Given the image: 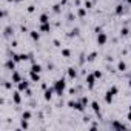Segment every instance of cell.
Masks as SVG:
<instances>
[{"label": "cell", "instance_id": "1", "mask_svg": "<svg viewBox=\"0 0 131 131\" xmlns=\"http://www.w3.org/2000/svg\"><path fill=\"white\" fill-rule=\"evenodd\" d=\"M54 91H56V94L57 96H63V91H65V88H67V82H65V79H57L56 82H54Z\"/></svg>", "mask_w": 131, "mask_h": 131}, {"label": "cell", "instance_id": "2", "mask_svg": "<svg viewBox=\"0 0 131 131\" xmlns=\"http://www.w3.org/2000/svg\"><path fill=\"white\" fill-rule=\"evenodd\" d=\"M68 106L73 108V110H76V111H79V113H83V111H85V106L82 105L80 100H79V102H76V100H70V102H68Z\"/></svg>", "mask_w": 131, "mask_h": 131}, {"label": "cell", "instance_id": "3", "mask_svg": "<svg viewBox=\"0 0 131 131\" xmlns=\"http://www.w3.org/2000/svg\"><path fill=\"white\" fill-rule=\"evenodd\" d=\"M106 40H108V36L103 32V31H100V32H97V45H105L106 43Z\"/></svg>", "mask_w": 131, "mask_h": 131}, {"label": "cell", "instance_id": "4", "mask_svg": "<svg viewBox=\"0 0 131 131\" xmlns=\"http://www.w3.org/2000/svg\"><path fill=\"white\" fill-rule=\"evenodd\" d=\"M86 85H88V88L90 90H93L94 88V83H96V76L94 74H86Z\"/></svg>", "mask_w": 131, "mask_h": 131}, {"label": "cell", "instance_id": "5", "mask_svg": "<svg viewBox=\"0 0 131 131\" xmlns=\"http://www.w3.org/2000/svg\"><path fill=\"white\" fill-rule=\"evenodd\" d=\"M28 88H29V82H28V80H23V79H22V80H20V82L17 83V90H19L20 93L26 91Z\"/></svg>", "mask_w": 131, "mask_h": 131}, {"label": "cell", "instance_id": "6", "mask_svg": "<svg viewBox=\"0 0 131 131\" xmlns=\"http://www.w3.org/2000/svg\"><path fill=\"white\" fill-rule=\"evenodd\" d=\"M13 100H14L16 105H20V103H22V96H20V91H19V90L13 93Z\"/></svg>", "mask_w": 131, "mask_h": 131}, {"label": "cell", "instance_id": "7", "mask_svg": "<svg viewBox=\"0 0 131 131\" xmlns=\"http://www.w3.org/2000/svg\"><path fill=\"white\" fill-rule=\"evenodd\" d=\"M111 128H114V129H126V125L114 120V122H111Z\"/></svg>", "mask_w": 131, "mask_h": 131}, {"label": "cell", "instance_id": "8", "mask_svg": "<svg viewBox=\"0 0 131 131\" xmlns=\"http://www.w3.org/2000/svg\"><path fill=\"white\" fill-rule=\"evenodd\" d=\"M5 67H6L8 70H11V71H14V70H16V62H14V59H13V57L6 60V63H5Z\"/></svg>", "mask_w": 131, "mask_h": 131}, {"label": "cell", "instance_id": "9", "mask_svg": "<svg viewBox=\"0 0 131 131\" xmlns=\"http://www.w3.org/2000/svg\"><path fill=\"white\" fill-rule=\"evenodd\" d=\"M52 93H56V91H54V86H52V88H46V90H45V96H43L45 100H51Z\"/></svg>", "mask_w": 131, "mask_h": 131}, {"label": "cell", "instance_id": "10", "mask_svg": "<svg viewBox=\"0 0 131 131\" xmlns=\"http://www.w3.org/2000/svg\"><path fill=\"white\" fill-rule=\"evenodd\" d=\"M11 80H13V83H19L20 80H22V76L17 73V71H13V76H11Z\"/></svg>", "mask_w": 131, "mask_h": 131}, {"label": "cell", "instance_id": "11", "mask_svg": "<svg viewBox=\"0 0 131 131\" xmlns=\"http://www.w3.org/2000/svg\"><path fill=\"white\" fill-rule=\"evenodd\" d=\"M29 79L32 82H40V73H34V71H29Z\"/></svg>", "mask_w": 131, "mask_h": 131}, {"label": "cell", "instance_id": "12", "mask_svg": "<svg viewBox=\"0 0 131 131\" xmlns=\"http://www.w3.org/2000/svg\"><path fill=\"white\" fill-rule=\"evenodd\" d=\"M29 71H34V73H40V71H42V65H39V63L32 62V65H31V70H29Z\"/></svg>", "mask_w": 131, "mask_h": 131}, {"label": "cell", "instance_id": "13", "mask_svg": "<svg viewBox=\"0 0 131 131\" xmlns=\"http://www.w3.org/2000/svg\"><path fill=\"white\" fill-rule=\"evenodd\" d=\"M40 31H42V32H49V31H51L49 22H48V23H40Z\"/></svg>", "mask_w": 131, "mask_h": 131}, {"label": "cell", "instance_id": "14", "mask_svg": "<svg viewBox=\"0 0 131 131\" xmlns=\"http://www.w3.org/2000/svg\"><path fill=\"white\" fill-rule=\"evenodd\" d=\"M29 37H31L34 42H39V40H40V34H39L37 31H29Z\"/></svg>", "mask_w": 131, "mask_h": 131}, {"label": "cell", "instance_id": "15", "mask_svg": "<svg viewBox=\"0 0 131 131\" xmlns=\"http://www.w3.org/2000/svg\"><path fill=\"white\" fill-rule=\"evenodd\" d=\"M117 70H119V71H122V73H123V71H126V63H125L123 60H120V62L117 63Z\"/></svg>", "mask_w": 131, "mask_h": 131}, {"label": "cell", "instance_id": "16", "mask_svg": "<svg viewBox=\"0 0 131 131\" xmlns=\"http://www.w3.org/2000/svg\"><path fill=\"white\" fill-rule=\"evenodd\" d=\"M113 100H114V96H113L111 93H108V91H106V94H105V102L110 105V103H113Z\"/></svg>", "mask_w": 131, "mask_h": 131}, {"label": "cell", "instance_id": "17", "mask_svg": "<svg viewBox=\"0 0 131 131\" xmlns=\"http://www.w3.org/2000/svg\"><path fill=\"white\" fill-rule=\"evenodd\" d=\"M123 11H125L123 5H117L116 6V16H123Z\"/></svg>", "mask_w": 131, "mask_h": 131}, {"label": "cell", "instance_id": "18", "mask_svg": "<svg viewBox=\"0 0 131 131\" xmlns=\"http://www.w3.org/2000/svg\"><path fill=\"white\" fill-rule=\"evenodd\" d=\"M39 22H40V23H48V22H49V17H48V14H45V13H43V14L39 17Z\"/></svg>", "mask_w": 131, "mask_h": 131}, {"label": "cell", "instance_id": "19", "mask_svg": "<svg viewBox=\"0 0 131 131\" xmlns=\"http://www.w3.org/2000/svg\"><path fill=\"white\" fill-rule=\"evenodd\" d=\"M76 76H77V71L74 68H68V77L70 79H76Z\"/></svg>", "mask_w": 131, "mask_h": 131}, {"label": "cell", "instance_id": "20", "mask_svg": "<svg viewBox=\"0 0 131 131\" xmlns=\"http://www.w3.org/2000/svg\"><path fill=\"white\" fill-rule=\"evenodd\" d=\"M91 108H93V111H94L96 114H100V106H99L97 102H93V103H91Z\"/></svg>", "mask_w": 131, "mask_h": 131}, {"label": "cell", "instance_id": "21", "mask_svg": "<svg viewBox=\"0 0 131 131\" xmlns=\"http://www.w3.org/2000/svg\"><path fill=\"white\" fill-rule=\"evenodd\" d=\"M77 16H79V17H85V16H86V8H85V6H83V8H79V9H77Z\"/></svg>", "mask_w": 131, "mask_h": 131}, {"label": "cell", "instance_id": "22", "mask_svg": "<svg viewBox=\"0 0 131 131\" xmlns=\"http://www.w3.org/2000/svg\"><path fill=\"white\" fill-rule=\"evenodd\" d=\"M62 56H63V57H70V56H71V49L63 48V49H62Z\"/></svg>", "mask_w": 131, "mask_h": 131}, {"label": "cell", "instance_id": "23", "mask_svg": "<svg viewBox=\"0 0 131 131\" xmlns=\"http://www.w3.org/2000/svg\"><path fill=\"white\" fill-rule=\"evenodd\" d=\"M22 119H25V120H29V119H31V111H23V114H22Z\"/></svg>", "mask_w": 131, "mask_h": 131}, {"label": "cell", "instance_id": "24", "mask_svg": "<svg viewBox=\"0 0 131 131\" xmlns=\"http://www.w3.org/2000/svg\"><path fill=\"white\" fill-rule=\"evenodd\" d=\"M96 57H97V54H96V52H91V54L86 57V60H88V62H94V60H96Z\"/></svg>", "mask_w": 131, "mask_h": 131}, {"label": "cell", "instance_id": "25", "mask_svg": "<svg viewBox=\"0 0 131 131\" xmlns=\"http://www.w3.org/2000/svg\"><path fill=\"white\" fill-rule=\"evenodd\" d=\"M128 34H129V29H128V28H122V29H120V36H122V37H125V36H128Z\"/></svg>", "mask_w": 131, "mask_h": 131}, {"label": "cell", "instance_id": "26", "mask_svg": "<svg viewBox=\"0 0 131 131\" xmlns=\"http://www.w3.org/2000/svg\"><path fill=\"white\" fill-rule=\"evenodd\" d=\"M93 3H94V2H91V0H85V8H86V9H91V8H93Z\"/></svg>", "mask_w": 131, "mask_h": 131}, {"label": "cell", "instance_id": "27", "mask_svg": "<svg viewBox=\"0 0 131 131\" xmlns=\"http://www.w3.org/2000/svg\"><path fill=\"white\" fill-rule=\"evenodd\" d=\"M60 8H62V3H57V5H54V6H52V9H54V13H57V14L60 13Z\"/></svg>", "mask_w": 131, "mask_h": 131}, {"label": "cell", "instance_id": "28", "mask_svg": "<svg viewBox=\"0 0 131 131\" xmlns=\"http://www.w3.org/2000/svg\"><path fill=\"white\" fill-rule=\"evenodd\" d=\"M80 102H82V105H83V106H86V105L90 103V100H88V97H86V96H83V97L80 99Z\"/></svg>", "mask_w": 131, "mask_h": 131}, {"label": "cell", "instance_id": "29", "mask_svg": "<svg viewBox=\"0 0 131 131\" xmlns=\"http://www.w3.org/2000/svg\"><path fill=\"white\" fill-rule=\"evenodd\" d=\"M11 34H13V28H11V26H8V28L5 29V36H6V37H9Z\"/></svg>", "mask_w": 131, "mask_h": 131}, {"label": "cell", "instance_id": "30", "mask_svg": "<svg viewBox=\"0 0 131 131\" xmlns=\"http://www.w3.org/2000/svg\"><path fill=\"white\" fill-rule=\"evenodd\" d=\"M77 34H79V29H77V28H74V29H73L68 36H70V37H74V36H77Z\"/></svg>", "mask_w": 131, "mask_h": 131}, {"label": "cell", "instance_id": "31", "mask_svg": "<svg viewBox=\"0 0 131 131\" xmlns=\"http://www.w3.org/2000/svg\"><path fill=\"white\" fill-rule=\"evenodd\" d=\"M93 74L96 76V79H100V77H102V71H99V70H96V71H94Z\"/></svg>", "mask_w": 131, "mask_h": 131}, {"label": "cell", "instance_id": "32", "mask_svg": "<svg viewBox=\"0 0 131 131\" xmlns=\"http://www.w3.org/2000/svg\"><path fill=\"white\" fill-rule=\"evenodd\" d=\"M20 125H22V128H25V129L29 126V125H28V120H25V119H22V123H20Z\"/></svg>", "mask_w": 131, "mask_h": 131}, {"label": "cell", "instance_id": "33", "mask_svg": "<svg viewBox=\"0 0 131 131\" xmlns=\"http://www.w3.org/2000/svg\"><path fill=\"white\" fill-rule=\"evenodd\" d=\"M3 86H5L6 90H11V88H13V85H11V82H5V83H3Z\"/></svg>", "mask_w": 131, "mask_h": 131}, {"label": "cell", "instance_id": "34", "mask_svg": "<svg viewBox=\"0 0 131 131\" xmlns=\"http://www.w3.org/2000/svg\"><path fill=\"white\" fill-rule=\"evenodd\" d=\"M34 9H36V6H34V5H29V6H28V13H29V14H31V13H34Z\"/></svg>", "mask_w": 131, "mask_h": 131}, {"label": "cell", "instance_id": "35", "mask_svg": "<svg viewBox=\"0 0 131 131\" xmlns=\"http://www.w3.org/2000/svg\"><path fill=\"white\" fill-rule=\"evenodd\" d=\"M67 2H68V0H60V3H62V5H65Z\"/></svg>", "mask_w": 131, "mask_h": 131}, {"label": "cell", "instance_id": "36", "mask_svg": "<svg viewBox=\"0 0 131 131\" xmlns=\"http://www.w3.org/2000/svg\"><path fill=\"white\" fill-rule=\"evenodd\" d=\"M128 120H131V110H129V113H128Z\"/></svg>", "mask_w": 131, "mask_h": 131}, {"label": "cell", "instance_id": "37", "mask_svg": "<svg viewBox=\"0 0 131 131\" xmlns=\"http://www.w3.org/2000/svg\"><path fill=\"white\" fill-rule=\"evenodd\" d=\"M125 2H126V3H128V5H131V0H125Z\"/></svg>", "mask_w": 131, "mask_h": 131}, {"label": "cell", "instance_id": "38", "mask_svg": "<svg viewBox=\"0 0 131 131\" xmlns=\"http://www.w3.org/2000/svg\"><path fill=\"white\" fill-rule=\"evenodd\" d=\"M128 85H129V88H131V80H129V83H128Z\"/></svg>", "mask_w": 131, "mask_h": 131}, {"label": "cell", "instance_id": "39", "mask_svg": "<svg viewBox=\"0 0 131 131\" xmlns=\"http://www.w3.org/2000/svg\"><path fill=\"white\" fill-rule=\"evenodd\" d=\"M14 2H22V0H14Z\"/></svg>", "mask_w": 131, "mask_h": 131}, {"label": "cell", "instance_id": "40", "mask_svg": "<svg viewBox=\"0 0 131 131\" xmlns=\"http://www.w3.org/2000/svg\"><path fill=\"white\" fill-rule=\"evenodd\" d=\"M8 2H14V0H8Z\"/></svg>", "mask_w": 131, "mask_h": 131}, {"label": "cell", "instance_id": "41", "mask_svg": "<svg viewBox=\"0 0 131 131\" xmlns=\"http://www.w3.org/2000/svg\"><path fill=\"white\" fill-rule=\"evenodd\" d=\"M93 2H97V0H93Z\"/></svg>", "mask_w": 131, "mask_h": 131}]
</instances>
